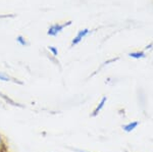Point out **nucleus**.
<instances>
[{
  "instance_id": "f257e3e1",
  "label": "nucleus",
  "mask_w": 153,
  "mask_h": 152,
  "mask_svg": "<svg viewBox=\"0 0 153 152\" xmlns=\"http://www.w3.org/2000/svg\"><path fill=\"white\" fill-rule=\"evenodd\" d=\"M71 24V21H68L66 23L60 24V23H56L51 24L47 30V35L50 37H56L61 33L65 29H66L68 27H70Z\"/></svg>"
},
{
  "instance_id": "39448f33",
  "label": "nucleus",
  "mask_w": 153,
  "mask_h": 152,
  "mask_svg": "<svg viewBox=\"0 0 153 152\" xmlns=\"http://www.w3.org/2000/svg\"><path fill=\"white\" fill-rule=\"evenodd\" d=\"M140 126V122L139 121H132L130 122H127V124L123 125L122 126V130L125 132V133H132L134 132L138 127Z\"/></svg>"
},
{
  "instance_id": "f03ea898",
  "label": "nucleus",
  "mask_w": 153,
  "mask_h": 152,
  "mask_svg": "<svg viewBox=\"0 0 153 152\" xmlns=\"http://www.w3.org/2000/svg\"><path fill=\"white\" fill-rule=\"evenodd\" d=\"M90 33H91V30H90V29H88V28L80 30V31L78 32V33L76 34V36L73 38V40H71V47H74V46L79 45V44L82 42L84 39H85Z\"/></svg>"
},
{
  "instance_id": "9b49d317",
  "label": "nucleus",
  "mask_w": 153,
  "mask_h": 152,
  "mask_svg": "<svg viewBox=\"0 0 153 152\" xmlns=\"http://www.w3.org/2000/svg\"><path fill=\"white\" fill-rule=\"evenodd\" d=\"M68 149H71V150L76 151V152H89V151H86V150H83V149H78V148H71V147H68Z\"/></svg>"
},
{
  "instance_id": "9d476101",
  "label": "nucleus",
  "mask_w": 153,
  "mask_h": 152,
  "mask_svg": "<svg viewBox=\"0 0 153 152\" xmlns=\"http://www.w3.org/2000/svg\"><path fill=\"white\" fill-rule=\"evenodd\" d=\"M48 50L49 52H50V54H52L53 56H57L58 55V49L55 47V46H50V47H48Z\"/></svg>"
},
{
  "instance_id": "20e7f679",
  "label": "nucleus",
  "mask_w": 153,
  "mask_h": 152,
  "mask_svg": "<svg viewBox=\"0 0 153 152\" xmlns=\"http://www.w3.org/2000/svg\"><path fill=\"white\" fill-rule=\"evenodd\" d=\"M0 98L3 100V102H5L6 104L10 105V106H13V107H18V108H25V105L19 103V102H16V100H13L11 97H9L8 95L4 94V93H1L0 92Z\"/></svg>"
},
{
  "instance_id": "6e6552de",
  "label": "nucleus",
  "mask_w": 153,
  "mask_h": 152,
  "mask_svg": "<svg viewBox=\"0 0 153 152\" xmlns=\"http://www.w3.org/2000/svg\"><path fill=\"white\" fill-rule=\"evenodd\" d=\"M0 152H8L7 141L2 134H0Z\"/></svg>"
},
{
  "instance_id": "1a4fd4ad",
  "label": "nucleus",
  "mask_w": 153,
  "mask_h": 152,
  "mask_svg": "<svg viewBox=\"0 0 153 152\" xmlns=\"http://www.w3.org/2000/svg\"><path fill=\"white\" fill-rule=\"evenodd\" d=\"M16 42H18V44H19L21 46H28L29 45V42L27 41V39L22 35L16 37Z\"/></svg>"
},
{
  "instance_id": "423d86ee",
  "label": "nucleus",
  "mask_w": 153,
  "mask_h": 152,
  "mask_svg": "<svg viewBox=\"0 0 153 152\" xmlns=\"http://www.w3.org/2000/svg\"><path fill=\"white\" fill-rule=\"evenodd\" d=\"M129 57L133 58L135 60H140V59H143L147 56L146 54V51L145 50H137V51H133V52H130L129 54Z\"/></svg>"
},
{
  "instance_id": "0eeeda50",
  "label": "nucleus",
  "mask_w": 153,
  "mask_h": 152,
  "mask_svg": "<svg viewBox=\"0 0 153 152\" xmlns=\"http://www.w3.org/2000/svg\"><path fill=\"white\" fill-rule=\"evenodd\" d=\"M0 81L1 82H13V83H18L19 85H23V82H19V81L16 80L14 78H11L9 75H7V73H3V72H0Z\"/></svg>"
},
{
  "instance_id": "7ed1b4c3",
  "label": "nucleus",
  "mask_w": 153,
  "mask_h": 152,
  "mask_svg": "<svg viewBox=\"0 0 153 152\" xmlns=\"http://www.w3.org/2000/svg\"><path fill=\"white\" fill-rule=\"evenodd\" d=\"M107 100H108V98L106 97V96H102L101 97V99L99 100V102H98V104L95 106V108L92 110V112L90 113V116L91 117H96V116H98V114L101 112V110H102L103 108H104V106H105V104H106V102H107Z\"/></svg>"
}]
</instances>
